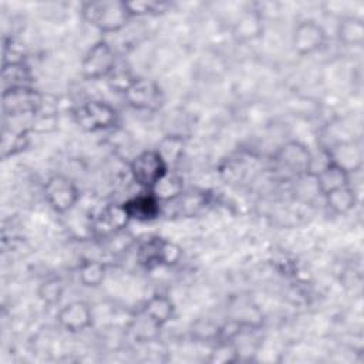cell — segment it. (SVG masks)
Segmentation results:
<instances>
[{
    "label": "cell",
    "instance_id": "8",
    "mask_svg": "<svg viewBox=\"0 0 364 364\" xmlns=\"http://www.w3.org/2000/svg\"><path fill=\"white\" fill-rule=\"evenodd\" d=\"M122 95L127 104L136 111L156 112L165 102V95L159 84L154 80L142 77H136V80Z\"/></svg>",
    "mask_w": 364,
    "mask_h": 364
},
{
    "label": "cell",
    "instance_id": "24",
    "mask_svg": "<svg viewBox=\"0 0 364 364\" xmlns=\"http://www.w3.org/2000/svg\"><path fill=\"white\" fill-rule=\"evenodd\" d=\"M31 132L33 131L30 129V127H26V128H20V129L11 131L10 139L3 136L1 156L6 159V158L14 156V155L23 152L28 146V144H30V134Z\"/></svg>",
    "mask_w": 364,
    "mask_h": 364
},
{
    "label": "cell",
    "instance_id": "30",
    "mask_svg": "<svg viewBox=\"0 0 364 364\" xmlns=\"http://www.w3.org/2000/svg\"><path fill=\"white\" fill-rule=\"evenodd\" d=\"M127 9L132 17L138 16H152V14H161L168 9V3L162 1H125Z\"/></svg>",
    "mask_w": 364,
    "mask_h": 364
},
{
    "label": "cell",
    "instance_id": "14",
    "mask_svg": "<svg viewBox=\"0 0 364 364\" xmlns=\"http://www.w3.org/2000/svg\"><path fill=\"white\" fill-rule=\"evenodd\" d=\"M326 156L347 173L357 172L363 166V151L353 141H340L333 144L327 148Z\"/></svg>",
    "mask_w": 364,
    "mask_h": 364
},
{
    "label": "cell",
    "instance_id": "16",
    "mask_svg": "<svg viewBox=\"0 0 364 364\" xmlns=\"http://www.w3.org/2000/svg\"><path fill=\"white\" fill-rule=\"evenodd\" d=\"M141 311L162 328L175 317L176 307L171 297L162 293H155L144 303Z\"/></svg>",
    "mask_w": 364,
    "mask_h": 364
},
{
    "label": "cell",
    "instance_id": "4",
    "mask_svg": "<svg viewBox=\"0 0 364 364\" xmlns=\"http://www.w3.org/2000/svg\"><path fill=\"white\" fill-rule=\"evenodd\" d=\"M74 119L81 129L100 132L117 125L118 112L104 100H88L75 108Z\"/></svg>",
    "mask_w": 364,
    "mask_h": 364
},
{
    "label": "cell",
    "instance_id": "7",
    "mask_svg": "<svg viewBox=\"0 0 364 364\" xmlns=\"http://www.w3.org/2000/svg\"><path fill=\"white\" fill-rule=\"evenodd\" d=\"M117 55L109 43L104 38L97 40L81 60V75L85 80L107 78L117 64Z\"/></svg>",
    "mask_w": 364,
    "mask_h": 364
},
{
    "label": "cell",
    "instance_id": "28",
    "mask_svg": "<svg viewBox=\"0 0 364 364\" xmlns=\"http://www.w3.org/2000/svg\"><path fill=\"white\" fill-rule=\"evenodd\" d=\"M63 294H64V283L58 277L46 279L44 282L40 283L37 289L38 299L48 306H54L60 303V300L63 299Z\"/></svg>",
    "mask_w": 364,
    "mask_h": 364
},
{
    "label": "cell",
    "instance_id": "15",
    "mask_svg": "<svg viewBox=\"0 0 364 364\" xmlns=\"http://www.w3.org/2000/svg\"><path fill=\"white\" fill-rule=\"evenodd\" d=\"M210 202V195L203 189H183L176 198L164 202L173 206V215L182 218L196 216Z\"/></svg>",
    "mask_w": 364,
    "mask_h": 364
},
{
    "label": "cell",
    "instance_id": "26",
    "mask_svg": "<svg viewBox=\"0 0 364 364\" xmlns=\"http://www.w3.org/2000/svg\"><path fill=\"white\" fill-rule=\"evenodd\" d=\"M185 141L183 136L179 134H169L164 136V139L159 142L156 151L161 154L164 161L168 164V166L176 164L183 154Z\"/></svg>",
    "mask_w": 364,
    "mask_h": 364
},
{
    "label": "cell",
    "instance_id": "29",
    "mask_svg": "<svg viewBox=\"0 0 364 364\" xmlns=\"http://www.w3.org/2000/svg\"><path fill=\"white\" fill-rule=\"evenodd\" d=\"M135 80H136V75H134L129 68H127L118 63L115 64L114 70L107 77L109 88L114 90L115 92H121V94H124Z\"/></svg>",
    "mask_w": 364,
    "mask_h": 364
},
{
    "label": "cell",
    "instance_id": "1",
    "mask_svg": "<svg viewBox=\"0 0 364 364\" xmlns=\"http://www.w3.org/2000/svg\"><path fill=\"white\" fill-rule=\"evenodd\" d=\"M81 16L102 34L121 31L132 18L122 0L85 1L81 4Z\"/></svg>",
    "mask_w": 364,
    "mask_h": 364
},
{
    "label": "cell",
    "instance_id": "9",
    "mask_svg": "<svg viewBox=\"0 0 364 364\" xmlns=\"http://www.w3.org/2000/svg\"><path fill=\"white\" fill-rule=\"evenodd\" d=\"M43 94H40L33 85L14 87L3 90L1 92V109L4 117H21L34 115L41 102Z\"/></svg>",
    "mask_w": 364,
    "mask_h": 364
},
{
    "label": "cell",
    "instance_id": "3",
    "mask_svg": "<svg viewBox=\"0 0 364 364\" xmlns=\"http://www.w3.org/2000/svg\"><path fill=\"white\" fill-rule=\"evenodd\" d=\"M168 171V164L156 149H145L136 154L129 162L131 178L142 191L151 192Z\"/></svg>",
    "mask_w": 364,
    "mask_h": 364
},
{
    "label": "cell",
    "instance_id": "22",
    "mask_svg": "<svg viewBox=\"0 0 364 364\" xmlns=\"http://www.w3.org/2000/svg\"><path fill=\"white\" fill-rule=\"evenodd\" d=\"M78 282L84 287H98L107 276V264L98 259H87L77 269Z\"/></svg>",
    "mask_w": 364,
    "mask_h": 364
},
{
    "label": "cell",
    "instance_id": "20",
    "mask_svg": "<svg viewBox=\"0 0 364 364\" xmlns=\"http://www.w3.org/2000/svg\"><path fill=\"white\" fill-rule=\"evenodd\" d=\"M314 179L318 191L324 193L333 188L350 183V173L327 159L321 169L314 173Z\"/></svg>",
    "mask_w": 364,
    "mask_h": 364
},
{
    "label": "cell",
    "instance_id": "10",
    "mask_svg": "<svg viewBox=\"0 0 364 364\" xmlns=\"http://www.w3.org/2000/svg\"><path fill=\"white\" fill-rule=\"evenodd\" d=\"M327 41L326 28L313 18L299 21L291 33V46L294 51L301 55H311L320 51Z\"/></svg>",
    "mask_w": 364,
    "mask_h": 364
},
{
    "label": "cell",
    "instance_id": "12",
    "mask_svg": "<svg viewBox=\"0 0 364 364\" xmlns=\"http://www.w3.org/2000/svg\"><path fill=\"white\" fill-rule=\"evenodd\" d=\"M129 218L122 203L105 205L94 218L91 228L95 235L102 237H111L121 233L128 225Z\"/></svg>",
    "mask_w": 364,
    "mask_h": 364
},
{
    "label": "cell",
    "instance_id": "19",
    "mask_svg": "<svg viewBox=\"0 0 364 364\" xmlns=\"http://www.w3.org/2000/svg\"><path fill=\"white\" fill-rule=\"evenodd\" d=\"M336 36L346 47H360L364 41V20L357 16H344L337 24Z\"/></svg>",
    "mask_w": 364,
    "mask_h": 364
},
{
    "label": "cell",
    "instance_id": "21",
    "mask_svg": "<svg viewBox=\"0 0 364 364\" xmlns=\"http://www.w3.org/2000/svg\"><path fill=\"white\" fill-rule=\"evenodd\" d=\"M1 81H3V90L24 87V85H31L33 75L26 61L7 63L1 65Z\"/></svg>",
    "mask_w": 364,
    "mask_h": 364
},
{
    "label": "cell",
    "instance_id": "27",
    "mask_svg": "<svg viewBox=\"0 0 364 364\" xmlns=\"http://www.w3.org/2000/svg\"><path fill=\"white\" fill-rule=\"evenodd\" d=\"M239 360V350L235 341L232 340H219L215 341L213 348L209 353L208 361L213 364L235 363Z\"/></svg>",
    "mask_w": 364,
    "mask_h": 364
},
{
    "label": "cell",
    "instance_id": "11",
    "mask_svg": "<svg viewBox=\"0 0 364 364\" xmlns=\"http://www.w3.org/2000/svg\"><path fill=\"white\" fill-rule=\"evenodd\" d=\"M55 318L58 326L68 333H81L92 326L94 314L88 303L82 300H73L60 307Z\"/></svg>",
    "mask_w": 364,
    "mask_h": 364
},
{
    "label": "cell",
    "instance_id": "5",
    "mask_svg": "<svg viewBox=\"0 0 364 364\" xmlns=\"http://www.w3.org/2000/svg\"><path fill=\"white\" fill-rule=\"evenodd\" d=\"M182 257V249L164 237H149L138 247V262L146 267L154 269L159 266H175Z\"/></svg>",
    "mask_w": 364,
    "mask_h": 364
},
{
    "label": "cell",
    "instance_id": "2",
    "mask_svg": "<svg viewBox=\"0 0 364 364\" xmlns=\"http://www.w3.org/2000/svg\"><path fill=\"white\" fill-rule=\"evenodd\" d=\"M276 171L289 178H301L311 173L313 156L306 145L299 141L283 144L272 158Z\"/></svg>",
    "mask_w": 364,
    "mask_h": 364
},
{
    "label": "cell",
    "instance_id": "23",
    "mask_svg": "<svg viewBox=\"0 0 364 364\" xmlns=\"http://www.w3.org/2000/svg\"><path fill=\"white\" fill-rule=\"evenodd\" d=\"M183 191V181L179 175L171 173V171L166 172V175L155 185V188L151 191L162 203L168 202L173 198H176Z\"/></svg>",
    "mask_w": 364,
    "mask_h": 364
},
{
    "label": "cell",
    "instance_id": "13",
    "mask_svg": "<svg viewBox=\"0 0 364 364\" xmlns=\"http://www.w3.org/2000/svg\"><path fill=\"white\" fill-rule=\"evenodd\" d=\"M129 220L148 222L154 220L162 213V202L149 191H144L124 203Z\"/></svg>",
    "mask_w": 364,
    "mask_h": 364
},
{
    "label": "cell",
    "instance_id": "18",
    "mask_svg": "<svg viewBox=\"0 0 364 364\" xmlns=\"http://www.w3.org/2000/svg\"><path fill=\"white\" fill-rule=\"evenodd\" d=\"M327 208L336 215H347L357 205V195L351 183L333 188L323 193Z\"/></svg>",
    "mask_w": 364,
    "mask_h": 364
},
{
    "label": "cell",
    "instance_id": "25",
    "mask_svg": "<svg viewBox=\"0 0 364 364\" xmlns=\"http://www.w3.org/2000/svg\"><path fill=\"white\" fill-rule=\"evenodd\" d=\"M129 331L136 341L142 343L154 340L159 334L161 327L139 310L136 317H134V320L129 324Z\"/></svg>",
    "mask_w": 364,
    "mask_h": 364
},
{
    "label": "cell",
    "instance_id": "6",
    "mask_svg": "<svg viewBox=\"0 0 364 364\" xmlns=\"http://www.w3.org/2000/svg\"><path fill=\"white\" fill-rule=\"evenodd\" d=\"M44 198L57 213H68L80 200V191L71 178L63 173L51 175L43 188Z\"/></svg>",
    "mask_w": 364,
    "mask_h": 364
},
{
    "label": "cell",
    "instance_id": "17",
    "mask_svg": "<svg viewBox=\"0 0 364 364\" xmlns=\"http://www.w3.org/2000/svg\"><path fill=\"white\" fill-rule=\"evenodd\" d=\"M263 17L259 10L243 11L233 26V36L240 41H253L263 36Z\"/></svg>",
    "mask_w": 364,
    "mask_h": 364
}]
</instances>
